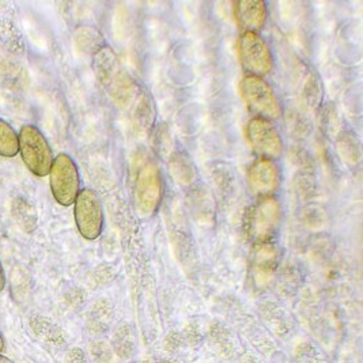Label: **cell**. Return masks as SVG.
<instances>
[{
    "mask_svg": "<svg viewBox=\"0 0 363 363\" xmlns=\"http://www.w3.org/2000/svg\"><path fill=\"white\" fill-rule=\"evenodd\" d=\"M19 154L26 167L37 177L50 174L53 164V152L43 133L32 124H26L18 133Z\"/></svg>",
    "mask_w": 363,
    "mask_h": 363,
    "instance_id": "cell-1",
    "label": "cell"
},
{
    "mask_svg": "<svg viewBox=\"0 0 363 363\" xmlns=\"http://www.w3.org/2000/svg\"><path fill=\"white\" fill-rule=\"evenodd\" d=\"M279 218V203L277 199L263 198L250 211V231L256 237H267L277 226Z\"/></svg>",
    "mask_w": 363,
    "mask_h": 363,
    "instance_id": "cell-10",
    "label": "cell"
},
{
    "mask_svg": "<svg viewBox=\"0 0 363 363\" xmlns=\"http://www.w3.org/2000/svg\"><path fill=\"white\" fill-rule=\"evenodd\" d=\"M238 53L241 66L244 67L248 75L263 78L271 72L274 67L269 45L257 33H242L238 41Z\"/></svg>",
    "mask_w": 363,
    "mask_h": 363,
    "instance_id": "cell-5",
    "label": "cell"
},
{
    "mask_svg": "<svg viewBox=\"0 0 363 363\" xmlns=\"http://www.w3.org/2000/svg\"><path fill=\"white\" fill-rule=\"evenodd\" d=\"M75 222L86 240L99 238L104 225V211L99 195L93 189H82L74 201Z\"/></svg>",
    "mask_w": 363,
    "mask_h": 363,
    "instance_id": "cell-6",
    "label": "cell"
},
{
    "mask_svg": "<svg viewBox=\"0 0 363 363\" xmlns=\"http://www.w3.org/2000/svg\"><path fill=\"white\" fill-rule=\"evenodd\" d=\"M50 191L55 200L68 207L74 204L78 194L81 192V179L77 164L68 154H59L50 166Z\"/></svg>",
    "mask_w": 363,
    "mask_h": 363,
    "instance_id": "cell-4",
    "label": "cell"
},
{
    "mask_svg": "<svg viewBox=\"0 0 363 363\" xmlns=\"http://www.w3.org/2000/svg\"><path fill=\"white\" fill-rule=\"evenodd\" d=\"M170 170L174 179L182 184H191L196 177L195 167L186 155L182 154H177L170 160Z\"/></svg>",
    "mask_w": 363,
    "mask_h": 363,
    "instance_id": "cell-13",
    "label": "cell"
},
{
    "mask_svg": "<svg viewBox=\"0 0 363 363\" xmlns=\"http://www.w3.org/2000/svg\"><path fill=\"white\" fill-rule=\"evenodd\" d=\"M19 152V140L16 130L0 118V157L14 158Z\"/></svg>",
    "mask_w": 363,
    "mask_h": 363,
    "instance_id": "cell-12",
    "label": "cell"
},
{
    "mask_svg": "<svg viewBox=\"0 0 363 363\" xmlns=\"http://www.w3.org/2000/svg\"><path fill=\"white\" fill-rule=\"evenodd\" d=\"M4 351V339H3V336H1V333H0V354Z\"/></svg>",
    "mask_w": 363,
    "mask_h": 363,
    "instance_id": "cell-18",
    "label": "cell"
},
{
    "mask_svg": "<svg viewBox=\"0 0 363 363\" xmlns=\"http://www.w3.org/2000/svg\"><path fill=\"white\" fill-rule=\"evenodd\" d=\"M75 40L78 43V47L87 53L99 52L104 45L102 34L93 28H79L75 33Z\"/></svg>",
    "mask_w": 363,
    "mask_h": 363,
    "instance_id": "cell-14",
    "label": "cell"
},
{
    "mask_svg": "<svg viewBox=\"0 0 363 363\" xmlns=\"http://www.w3.org/2000/svg\"><path fill=\"white\" fill-rule=\"evenodd\" d=\"M6 287V277H4V271H3V267L0 263V293L4 290Z\"/></svg>",
    "mask_w": 363,
    "mask_h": 363,
    "instance_id": "cell-16",
    "label": "cell"
},
{
    "mask_svg": "<svg viewBox=\"0 0 363 363\" xmlns=\"http://www.w3.org/2000/svg\"><path fill=\"white\" fill-rule=\"evenodd\" d=\"M234 17L241 30L257 33L267 19V7L260 0H240L234 3Z\"/></svg>",
    "mask_w": 363,
    "mask_h": 363,
    "instance_id": "cell-11",
    "label": "cell"
},
{
    "mask_svg": "<svg viewBox=\"0 0 363 363\" xmlns=\"http://www.w3.org/2000/svg\"><path fill=\"white\" fill-rule=\"evenodd\" d=\"M135 117L138 120V125L142 127L143 130H147L152 124L154 120V111H152V104L151 99H147V94L143 93L136 104L135 109Z\"/></svg>",
    "mask_w": 363,
    "mask_h": 363,
    "instance_id": "cell-15",
    "label": "cell"
},
{
    "mask_svg": "<svg viewBox=\"0 0 363 363\" xmlns=\"http://www.w3.org/2000/svg\"><path fill=\"white\" fill-rule=\"evenodd\" d=\"M281 182V173L277 164L268 158H259L248 170L249 188L253 194L268 198L272 195Z\"/></svg>",
    "mask_w": 363,
    "mask_h": 363,
    "instance_id": "cell-9",
    "label": "cell"
},
{
    "mask_svg": "<svg viewBox=\"0 0 363 363\" xmlns=\"http://www.w3.org/2000/svg\"><path fill=\"white\" fill-rule=\"evenodd\" d=\"M94 67L99 81L109 90L116 101L118 104L128 102L133 96V84L131 78L120 65L115 52L109 48H102L97 52Z\"/></svg>",
    "mask_w": 363,
    "mask_h": 363,
    "instance_id": "cell-2",
    "label": "cell"
},
{
    "mask_svg": "<svg viewBox=\"0 0 363 363\" xmlns=\"http://www.w3.org/2000/svg\"><path fill=\"white\" fill-rule=\"evenodd\" d=\"M162 196V180L158 167L146 162L140 166L135 179V201L140 213L152 214Z\"/></svg>",
    "mask_w": 363,
    "mask_h": 363,
    "instance_id": "cell-8",
    "label": "cell"
},
{
    "mask_svg": "<svg viewBox=\"0 0 363 363\" xmlns=\"http://www.w3.org/2000/svg\"><path fill=\"white\" fill-rule=\"evenodd\" d=\"M0 363H14L10 358H7V357H4V355H1L0 354Z\"/></svg>",
    "mask_w": 363,
    "mask_h": 363,
    "instance_id": "cell-17",
    "label": "cell"
},
{
    "mask_svg": "<svg viewBox=\"0 0 363 363\" xmlns=\"http://www.w3.org/2000/svg\"><path fill=\"white\" fill-rule=\"evenodd\" d=\"M240 91L250 112L256 117L275 120L281 117V106L272 87L263 78L245 75L240 83Z\"/></svg>",
    "mask_w": 363,
    "mask_h": 363,
    "instance_id": "cell-3",
    "label": "cell"
},
{
    "mask_svg": "<svg viewBox=\"0 0 363 363\" xmlns=\"http://www.w3.org/2000/svg\"><path fill=\"white\" fill-rule=\"evenodd\" d=\"M247 139L250 147L262 158H279L283 152V142L278 128L262 117H253L247 124Z\"/></svg>",
    "mask_w": 363,
    "mask_h": 363,
    "instance_id": "cell-7",
    "label": "cell"
}]
</instances>
